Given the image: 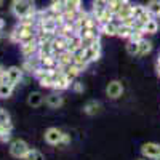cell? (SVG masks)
I'll list each match as a JSON object with an SVG mask.
<instances>
[{"mask_svg": "<svg viewBox=\"0 0 160 160\" xmlns=\"http://www.w3.org/2000/svg\"><path fill=\"white\" fill-rule=\"evenodd\" d=\"M37 38V31H35V26L32 24H19L15 29H13V32L10 34V40L15 43H26V42H31V40H35Z\"/></svg>", "mask_w": 160, "mask_h": 160, "instance_id": "1", "label": "cell"}, {"mask_svg": "<svg viewBox=\"0 0 160 160\" xmlns=\"http://www.w3.org/2000/svg\"><path fill=\"white\" fill-rule=\"evenodd\" d=\"M11 13L15 15L18 19L28 15H35L37 8L34 0H13L11 2Z\"/></svg>", "mask_w": 160, "mask_h": 160, "instance_id": "2", "label": "cell"}, {"mask_svg": "<svg viewBox=\"0 0 160 160\" xmlns=\"http://www.w3.org/2000/svg\"><path fill=\"white\" fill-rule=\"evenodd\" d=\"M29 144L24 139H15L10 142V155L15 158H24V155L29 152Z\"/></svg>", "mask_w": 160, "mask_h": 160, "instance_id": "3", "label": "cell"}, {"mask_svg": "<svg viewBox=\"0 0 160 160\" xmlns=\"http://www.w3.org/2000/svg\"><path fill=\"white\" fill-rule=\"evenodd\" d=\"M45 141L51 146H61L62 142V138H64V133L59 130V128H55V127H51L45 131V135H43Z\"/></svg>", "mask_w": 160, "mask_h": 160, "instance_id": "4", "label": "cell"}, {"mask_svg": "<svg viewBox=\"0 0 160 160\" xmlns=\"http://www.w3.org/2000/svg\"><path fill=\"white\" fill-rule=\"evenodd\" d=\"M22 78V68L18 66H11L7 69V83H10L11 87H16Z\"/></svg>", "mask_w": 160, "mask_h": 160, "instance_id": "5", "label": "cell"}, {"mask_svg": "<svg viewBox=\"0 0 160 160\" xmlns=\"http://www.w3.org/2000/svg\"><path fill=\"white\" fill-rule=\"evenodd\" d=\"M85 58H87V61H88L90 64L95 62V61H98V59L101 58V38L96 40V42L93 43L91 47H88V48L85 50Z\"/></svg>", "mask_w": 160, "mask_h": 160, "instance_id": "6", "label": "cell"}, {"mask_svg": "<svg viewBox=\"0 0 160 160\" xmlns=\"http://www.w3.org/2000/svg\"><path fill=\"white\" fill-rule=\"evenodd\" d=\"M122 93H123V85H122V82H118V80H112V82H109L108 87H106V95L111 99L120 98Z\"/></svg>", "mask_w": 160, "mask_h": 160, "instance_id": "7", "label": "cell"}, {"mask_svg": "<svg viewBox=\"0 0 160 160\" xmlns=\"http://www.w3.org/2000/svg\"><path fill=\"white\" fill-rule=\"evenodd\" d=\"M120 24V19L114 18L109 22L99 24V34L101 35H108V37H115L117 35V26Z\"/></svg>", "mask_w": 160, "mask_h": 160, "instance_id": "8", "label": "cell"}, {"mask_svg": "<svg viewBox=\"0 0 160 160\" xmlns=\"http://www.w3.org/2000/svg\"><path fill=\"white\" fill-rule=\"evenodd\" d=\"M141 154H142V157L155 160L160 155V144H157V142H146V144H142Z\"/></svg>", "mask_w": 160, "mask_h": 160, "instance_id": "9", "label": "cell"}, {"mask_svg": "<svg viewBox=\"0 0 160 160\" xmlns=\"http://www.w3.org/2000/svg\"><path fill=\"white\" fill-rule=\"evenodd\" d=\"M133 16H135V19H138V21H141L144 24L148 22L149 19L154 18L144 5H133Z\"/></svg>", "mask_w": 160, "mask_h": 160, "instance_id": "10", "label": "cell"}, {"mask_svg": "<svg viewBox=\"0 0 160 160\" xmlns=\"http://www.w3.org/2000/svg\"><path fill=\"white\" fill-rule=\"evenodd\" d=\"M72 56H74V64H75L82 72L88 69L90 62H88L87 58H85V50H83V48H78L77 51H74V53H72Z\"/></svg>", "mask_w": 160, "mask_h": 160, "instance_id": "11", "label": "cell"}, {"mask_svg": "<svg viewBox=\"0 0 160 160\" xmlns=\"http://www.w3.org/2000/svg\"><path fill=\"white\" fill-rule=\"evenodd\" d=\"M38 51V42L37 38L35 40H31V42H26V43H21V53L24 58H32L37 55Z\"/></svg>", "mask_w": 160, "mask_h": 160, "instance_id": "12", "label": "cell"}, {"mask_svg": "<svg viewBox=\"0 0 160 160\" xmlns=\"http://www.w3.org/2000/svg\"><path fill=\"white\" fill-rule=\"evenodd\" d=\"M51 45H53V53H55V55H59V53L68 50V38L56 34L55 38L51 40Z\"/></svg>", "mask_w": 160, "mask_h": 160, "instance_id": "13", "label": "cell"}, {"mask_svg": "<svg viewBox=\"0 0 160 160\" xmlns=\"http://www.w3.org/2000/svg\"><path fill=\"white\" fill-rule=\"evenodd\" d=\"M45 102H47V106H50L51 109H58V108H61V106L64 104V99H62V96L59 95V93H50V95L45 98Z\"/></svg>", "mask_w": 160, "mask_h": 160, "instance_id": "14", "label": "cell"}, {"mask_svg": "<svg viewBox=\"0 0 160 160\" xmlns=\"http://www.w3.org/2000/svg\"><path fill=\"white\" fill-rule=\"evenodd\" d=\"M38 68H42V66H40V58L37 55L32 56V58H26V61L22 64V71H28L31 74H34Z\"/></svg>", "mask_w": 160, "mask_h": 160, "instance_id": "15", "label": "cell"}, {"mask_svg": "<svg viewBox=\"0 0 160 160\" xmlns=\"http://www.w3.org/2000/svg\"><path fill=\"white\" fill-rule=\"evenodd\" d=\"M51 55H55V53H53L51 40H47V42H40V43H38L37 56H38V58H45V56H51Z\"/></svg>", "mask_w": 160, "mask_h": 160, "instance_id": "16", "label": "cell"}, {"mask_svg": "<svg viewBox=\"0 0 160 160\" xmlns=\"http://www.w3.org/2000/svg\"><path fill=\"white\" fill-rule=\"evenodd\" d=\"M58 68H59V66H58ZM66 75H68L69 78H72V80H75L80 74H82V71H80L78 68H77V66L74 64V62H71V64H66V66H61V68H59Z\"/></svg>", "mask_w": 160, "mask_h": 160, "instance_id": "17", "label": "cell"}, {"mask_svg": "<svg viewBox=\"0 0 160 160\" xmlns=\"http://www.w3.org/2000/svg\"><path fill=\"white\" fill-rule=\"evenodd\" d=\"M43 101H45V98L40 91H32L28 96V104L31 106V108H40V106L43 104Z\"/></svg>", "mask_w": 160, "mask_h": 160, "instance_id": "18", "label": "cell"}, {"mask_svg": "<svg viewBox=\"0 0 160 160\" xmlns=\"http://www.w3.org/2000/svg\"><path fill=\"white\" fill-rule=\"evenodd\" d=\"M40 66L48 71H53V69H56L58 68V59L55 55H51V56H45V58H40Z\"/></svg>", "mask_w": 160, "mask_h": 160, "instance_id": "19", "label": "cell"}, {"mask_svg": "<svg viewBox=\"0 0 160 160\" xmlns=\"http://www.w3.org/2000/svg\"><path fill=\"white\" fill-rule=\"evenodd\" d=\"M56 59H58V66L61 68V66H66V64H71L74 62V56H72V53L69 50H66L62 53H59V55H55Z\"/></svg>", "mask_w": 160, "mask_h": 160, "instance_id": "20", "label": "cell"}, {"mask_svg": "<svg viewBox=\"0 0 160 160\" xmlns=\"http://www.w3.org/2000/svg\"><path fill=\"white\" fill-rule=\"evenodd\" d=\"M108 8V3L104 2V0H93V8H91V15L98 18L101 13Z\"/></svg>", "mask_w": 160, "mask_h": 160, "instance_id": "21", "label": "cell"}, {"mask_svg": "<svg viewBox=\"0 0 160 160\" xmlns=\"http://www.w3.org/2000/svg\"><path fill=\"white\" fill-rule=\"evenodd\" d=\"M131 34H133V28H131V26H125V24H122V22L117 26V37L128 40Z\"/></svg>", "mask_w": 160, "mask_h": 160, "instance_id": "22", "label": "cell"}, {"mask_svg": "<svg viewBox=\"0 0 160 160\" xmlns=\"http://www.w3.org/2000/svg\"><path fill=\"white\" fill-rule=\"evenodd\" d=\"M146 8L149 10V13L154 18H160V0H149Z\"/></svg>", "mask_w": 160, "mask_h": 160, "instance_id": "23", "label": "cell"}, {"mask_svg": "<svg viewBox=\"0 0 160 160\" xmlns=\"http://www.w3.org/2000/svg\"><path fill=\"white\" fill-rule=\"evenodd\" d=\"M99 109H101V104H99L98 101H88V102L85 104V108H83L85 114H88V115H95V114H98Z\"/></svg>", "mask_w": 160, "mask_h": 160, "instance_id": "24", "label": "cell"}, {"mask_svg": "<svg viewBox=\"0 0 160 160\" xmlns=\"http://www.w3.org/2000/svg\"><path fill=\"white\" fill-rule=\"evenodd\" d=\"M151 51H152V42L142 38L139 42V53H138V56H148Z\"/></svg>", "mask_w": 160, "mask_h": 160, "instance_id": "25", "label": "cell"}, {"mask_svg": "<svg viewBox=\"0 0 160 160\" xmlns=\"http://www.w3.org/2000/svg\"><path fill=\"white\" fill-rule=\"evenodd\" d=\"M114 18H115V15L112 13V10L108 7V8H106V10L101 13V15L96 18V21H98L99 24H104V22H109V21H112Z\"/></svg>", "mask_w": 160, "mask_h": 160, "instance_id": "26", "label": "cell"}, {"mask_svg": "<svg viewBox=\"0 0 160 160\" xmlns=\"http://www.w3.org/2000/svg\"><path fill=\"white\" fill-rule=\"evenodd\" d=\"M78 48H82V45H80V37H78L77 34H74L71 38H68V50H69L71 53H74V51H77Z\"/></svg>", "mask_w": 160, "mask_h": 160, "instance_id": "27", "label": "cell"}, {"mask_svg": "<svg viewBox=\"0 0 160 160\" xmlns=\"http://www.w3.org/2000/svg\"><path fill=\"white\" fill-rule=\"evenodd\" d=\"M131 15H133V5L128 2V3H125L122 8H120V11L115 15V18H117V19H123V18L131 16Z\"/></svg>", "mask_w": 160, "mask_h": 160, "instance_id": "28", "label": "cell"}, {"mask_svg": "<svg viewBox=\"0 0 160 160\" xmlns=\"http://www.w3.org/2000/svg\"><path fill=\"white\" fill-rule=\"evenodd\" d=\"M157 31H158V21L155 18L149 19L144 24V34H155Z\"/></svg>", "mask_w": 160, "mask_h": 160, "instance_id": "29", "label": "cell"}, {"mask_svg": "<svg viewBox=\"0 0 160 160\" xmlns=\"http://www.w3.org/2000/svg\"><path fill=\"white\" fill-rule=\"evenodd\" d=\"M101 35H87V37H80V45H82L83 50H87L88 47H91L93 43L96 42V40H99Z\"/></svg>", "mask_w": 160, "mask_h": 160, "instance_id": "30", "label": "cell"}, {"mask_svg": "<svg viewBox=\"0 0 160 160\" xmlns=\"http://www.w3.org/2000/svg\"><path fill=\"white\" fill-rule=\"evenodd\" d=\"M13 90H15V87H11V85L7 83V82H2V83H0V98H3V99L10 98L11 93H13Z\"/></svg>", "mask_w": 160, "mask_h": 160, "instance_id": "31", "label": "cell"}, {"mask_svg": "<svg viewBox=\"0 0 160 160\" xmlns=\"http://www.w3.org/2000/svg\"><path fill=\"white\" fill-rule=\"evenodd\" d=\"M22 160H45V157H43L42 152L37 151V149H29V152L24 155Z\"/></svg>", "mask_w": 160, "mask_h": 160, "instance_id": "32", "label": "cell"}, {"mask_svg": "<svg viewBox=\"0 0 160 160\" xmlns=\"http://www.w3.org/2000/svg\"><path fill=\"white\" fill-rule=\"evenodd\" d=\"M64 10H72V11H80L82 10V0H66Z\"/></svg>", "mask_w": 160, "mask_h": 160, "instance_id": "33", "label": "cell"}, {"mask_svg": "<svg viewBox=\"0 0 160 160\" xmlns=\"http://www.w3.org/2000/svg\"><path fill=\"white\" fill-rule=\"evenodd\" d=\"M127 53H128V55H131V56H138V53H139V43L128 40V43H127Z\"/></svg>", "mask_w": 160, "mask_h": 160, "instance_id": "34", "label": "cell"}, {"mask_svg": "<svg viewBox=\"0 0 160 160\" xmlns=\"http://www.w3.org/2000/svg\"><path fill=\"white\" fill-rule=\"evenodd\" d=\"M0 123H3V125H7V127H13L11 117H10V114L7 112V109H3V108H0Z\"/></svg>", "mask_w": 160, "mask_h": 160, "instance_id": "35", "label": "cell"}, {"mask_svg": "<svg viewBox=\"0 0 160 160\" xmlns=\"http://www.w3.org/2000/svg\"><path fill=\"white\" fill-rule=\"evenodd\" d=\"M128 2H130V0H114V2L109 5V8L112 10L114 15H117V13L120 11V8H122L125 3H128Z\"/></svg>", "mask_w": 160, "mask_h": 160, "instance_id": "36", "label": "cell"}, {"mask_svg": "<svg viewBox=\"0 0 160 160\" xmlns=\"http://www.w3.org/2000/svg\"><path fill=\"white\" fill-rule=\"evenodd\" d=\"M50 7L55 10V11H64L66 0H51V2H50Z\"/></svg>", "mask_w": 160, "mask_h": 160, "instance_id": "37", "label": "cell"}, {"mask_svg": "<svg viewBox=\"0 0 160 160\" xmlns=\"http://www.w3.org/2000/svg\"><path fill=\"white\" fill-rule=\"evenodd\" d=\"M142 38H144V34H142V32H135V31H133V34L130 35L128 40H131V42H138V43H139Z\"/></svg>", "mask_w": 160, "mask_h": 160, "instance_id": "38", "label": "cell"}, {"mask_svg": "<svg viewBox=\"0 0 160 160\" xmlns=\"http://www.w3.org/2000/svg\"><path fill=\"white\" fill-rule=\"evenodd\" d=\"M72 90L75 93H82L83 91V83H80V82H72Z\"/></svg>", "mask_w": 160, "mask_h": 160, "instance_id": "39", "label": "cell"}, {"mask_svg": "<svg viewBox=\"0 0 160 160\" xmlns=\"http://www.w3.org/2000/svg\"><path fill=\"white\" fill-rule=\"evenodd\" d=\"M0 82H7V69L0 64Z\"/></svg>", "mask_w": 160, "mask_h": 160, "instance_id": "40", "label": "cell"}, {"mask_svg": "<svg viewBox=\"0 0 160 160\" xmlns=\"http://www.w3.org/2000/svg\"><path fill=\"white\" fill-rule=\"evenodd\" d=\"M0 29H5V19L0 18Z\"/></svg>", "mask_w": 160, "mask_h": 160, "instance_id": "41", "label": "cell"}, {"mask_svg": "<svg viewBox=\"0 0 160 160\" xmlns=\"http://www.w3.org/2000/svg\"><path fill=\"white\" fill-rule=\"evenodd\" d=\"M104 2H106V3H108V7H109V5H111V3L114 2V0H104Z\"/></svg>", "mask_w": 160, "mask_h": 160, "instance_id": "42", "label": "cell"}, {"mask_svg": "<svg viewBox=\"0 0 160 160\" xmlns=\"http://www.w3.org/2000/svg\"><path fill=\"white\" fill-rule=\"evenodd\" d=\"M157 68H160V55H158V58H157Z\"/></svg>", "mask_w": 160, "mask_h": 160, "instance_id": "43", "label": "cell"}, {"mask_svg": "<svg viewBox=\"0 0 160 160\" xmlns=\"http://www.w3.org/2000/svg\"><path fill=\"white\" fill-rule=\"evenodd\" d=\"M2 37H3V29H0V40H2Z\"/></svg>", "mask_w": 160, "mask_h": 160, "instance_id": "44", "label": "cell"}, {"mask_svg": "<svg viewBox=\"0 0 160 160\" xmlns=\"http://www.w3.org/2000/svg\"><path fill=\"white\" fill-rule=\"evenodd\" d=\"M3 2H5V0H0V8H2V7H3Z\"/></svg>", "mask_w": 160, "mask_h": 160, "instance_id": "45", "label": "cell"}, {"mask_svg": "<svg viewBox=\"0 0 160 160\" xmlns=\"http://www.w3.org/2000/svg\"><path fill=\"white\" fill-rule=\"evenodd\" d=\"M157 72H158V77H160V68H157Z\"/></svg>", "mask_w": 160, "mask_h": 160, "instance_id": "46", "label": "cell"}, {"mask_svg": "<svg viewBox=\"0 0 160 160\" xmlns=\"http://www.w3.org/2000/svg\"><path fill=\"white\" fill-rule=\"evenodd\" d=\"M155 160H160V155H158V157H157V158H155Z\"/></svg>", "mask_w": 160, "mask_h": 160, "instance_id": "47", "label": "cell"}, {"mask_svg": "<svg viewBox=\"0 0 160 160\" xmlns=\"http://www.w3.org/2000/svg\"><path fill=\"white\" fill-rule=\"evenodd\" d=\"M136 160H144V158H136Z\"/></svg>", "mask_w": 160, "mask_h": 160, "instance_id": "48", "label": "cell"}, {"mask_svg": "<svg viewBox=\"0 0 160 160\" xmlns=\"http://www.w3.org/2000/svg\"><path fill=\"white\" fill-rule=\"evenodd\" d=\"M11 2H13V0H11Z\"/></svg>", "mask_w": 160, "mask_h": 160, "instance_id": "49", "label": "cell"}]
</instances>
